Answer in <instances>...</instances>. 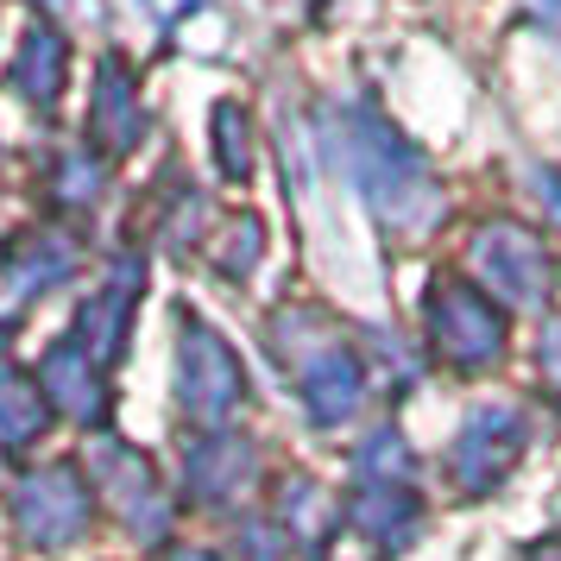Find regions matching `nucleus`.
I'll use <instances>...</instances> for the list:
<instances>
[{
  "mask_svg": "<svg viewBox=\"0 0 561 561\" xmlns=\"http://www.w3.org/2000/svg\"><path fill=\"white\" fill-rule=\"evenodd\" d=\"M95 473H102L107 505H121V517H127L139 536L164 530V499H158V480H152V467L133 455V448H102V455H95Z\"/></svg>",
  "mask_w": 561,
  "mask_h": 561,
  "instance_id": "nucleus-3",
  "label": "nucleus"
},
{
  "mask_svg": "<svg viewBox=\"0 0 561 561\" xmlns=\"http://www.w3.org/2000/svg\"><path fill=\"white\" fill-rule=\"evenodd\" d=\"M70 265L77 259L57 233H26L7 259V284H13V297H32V290H51L57 278H70Z\"/></svg>",
  "mask_w": 561,
  "mask_h": 561,
  "instance_id": "nucleus-10",
  "label": "nucleus"
},
{
  "mask_svg": "<svg viewBox=\"0 0 561 561\" xmlns=\"http://www.w3.org/2000/svg\"><path fill=\"white\" fill-rule=\"evenodd\" d=\"M57 196H64V203L95 196V164H89V152H70V158H64V171H57Z\"/></svg>",
  "mask_w": 561,
  "mask_h": 561,
  "instance_id": "nucleus-13",
  "label": "nucleus"
},
{
  "mask_svg": "<svg viewBox=\"0 0 561 561\" xmlns=\"http://www.w3.org/2000/svg\"><path fill=\"white\" fill-rule=\"evenodd\" d=\"M13 524L32 549H64L89 530V485L77 480V467H38L13 492Z\"/></svg>",
  "mask_w": 561,
  "mask_h": 561,
  "instance_id": "nucleus-1",
  "label": "nucleus"
},
{
  "mask_svg": "<svg viewBox=\"0 0 561 561\" xmlns=\"http://www.w3.org/2000/svg\"><path fill=\"white\" fill-rule=\"evenodd\" d=\"M171 561H208V556H196V549H190V556H171Z\"/></svg>",
  "mask_w": 561,
  "mask_h": 561,
  "instance_id": "nucleus-14",
  "label": "nucleus"
},
{
  "mask_svg": "<svg viewBox=\"0 0 561 561\" xmlns=\"http://www.w3.org/2000/svg\"><path fill=\"white\" fill-rule=\"evenodd\" d=\"M13 89L26 95V102L51 107L57 89H64V38H57L51 26H32L26 45H20V57H13Z\"/></svg>",
  "mask_w": 561,
  "mask_h": 561,
  "instance_id": "nucleus-8",
  "label": "nucleus"
},
{
  "mask_svg": "<svg viewBox=\"0 0 561 561\" xmlns=\"http://www.w3.org/2000/svg\"><path fill=\"white\" fill-rule=\"evenodd\" d=\"M511 460H517V416H505V410H485V416H473L467 423V435H460V455H455V473L467 492H485V485L505 473Z\"/></svg>",
  "mask_w": 561,
  "mask_h": 561,
  "instance_id": "nucleus-4",
  "label": "nucleus"
},
{
  "mask_svg": "<svg viewBox=\"0 0 561 561\" xmlns=\"http://www.w3.org/2000/svg\"><path fill=\"white\" fill-rule=\"evenodd\" d=\"M38 385H45V398H51L57 410H70V416H82V423H95L107 410V391H102V366L82 354V347H51L45 354V366H38Z\"/></svg>",
  "mask_w": 561,
  "mask_h": 561,
  "instance_id": "nucleus-5",
  "label": "nucleus"
},
{
  "mask_svg": "<svg viewBox=\"0 0 561 561\" xmlns=\"http://www.w3.org/2000/svg\"><path fill=\"white\" fill-rule=\"evenodd\" d=\"M435 329H442V347H448V359H467V366H480V359L499 354V316H492V304H480V297H467V290H455V297H442V309H435Z\"/></svg>",
  "mask_w": 561,
  "mask_h": 561,
  "instance_id": "nucleus-6",
  "label": "nucleus"
},
{
  "mask_svg": "<svg viewBox=\"0 0 561 561\" xmlns=\"http://www.w3.org/2000/svg\"><path fill=\"white\" fill-rule=\"evenodd\" d=\"M556 561H561V556H556Z\"/></svg>",
  "mask_w": 561,
  "mask_h": 561,
  "instance_id": "nucleus-17",
  "label": "nucleus"
},
{
  "mask_svg": "<svg viewBox=\"0 0 561 561\" xmlns=\"http://www.w3.org/2000/svg\"><path fill=\"white\" fill-rule=\"evenodd\" d=\"M127 309H133V272H114V284H107L102 297L82 309V354L95 359V366H107V359L121 354Z\"/></svg>",
  "mask_w": 561,
  "mask_h": 561,
  "instance_id": "nucleus-9",
  "label": "nucleus"
},
{
  "mask_svg": "<svg viewBox=\"0 0 561 561\" xmlns=\"http://www.w3.org/2000/svg\"><path fill=\"white\" fill-rule=\"evenodd\" d=\"M95 133H102L107 146H127V139H133V121H127V82H121V70H114V64L102 70V95H95Z\"/></svg>",
  "mask_w": 561,
  "mask_h": 561,
  "instance_id": "nucleus-12",
  "label": "nucleus"
},
{
  "mask_svg": "<svg viewBox=\"0 0 561 561\" xmlns=\"http://www.w3.org/2000/svg\"><path fill=\"white\" fill-rule=\"evenodd\" d=\"M297 385H304V404L316 423H341L359 398V366H354V354L329 347V354H316L297 366Z\"/></svg>",
  "mask_w": 561,
  "mask_h": 561,
  "instance_id": "nucleus-7",
  "label": "nucleus"
},
{
  "mask_svg": "<svg viewBox=\"0 0 561 561\" xmlns=\"http://www.w3.org/2000/svg\"><path fill=\"white\" fill-rule=\"evenodd\" d=\"M240 391H247L240 359H233L203 322H190V329H183V354H178V398H183V410H190L196 423H221V416H233Z\"/></svg>",
  "mask_w": 561,
  "mask_h": 561,
  "instance_id": "nucleus-2",
  "label": "nucleus"
},
{
  "mask_svg": "<svg viewBox=\"0 0 561 561\" xmlns=\"http://www.w3.org/2000/svg\"><path fill=\"white\" fill-rule=\"evenodd\" d=\"M0 448H7V435H0Z\"/></svg>",
  "mask_w": 561,
  "mask_h": 561,
  "instance_id": "nucleus-15",
  "label": "nucleus"
},
{
  "mask_svg": "<svg viewBox=\"0 0 561 561\" xmlns=\"http://www.w3.org/2000/svg\"><path fill=\"white\" fill-rule=\"evenodd\" d=\"M51 398H45V385L20 379V373H0V435H7V448H26L45 435L51 423Z\"/></svg>",
  "mask_w": 561,
  "mask_h": 561,
  "instance_id": "nucleus-11",
  "label": "nucleus"
},
{
  "mask_svg": "<svg viewBox=\"0 0 561 561\" xmlns=\"http://www.w3.org/2000/svg\"><path fill=\"white\" fill-rule=\"evenodd\" d=\"M45 7H57V0H45Z\"/></svg>",
  "mask_w": 561,
  "mask_h": 561,
  "instance_id": "nucleus-16",
  "label": "nucleus"
}]
</instances>
